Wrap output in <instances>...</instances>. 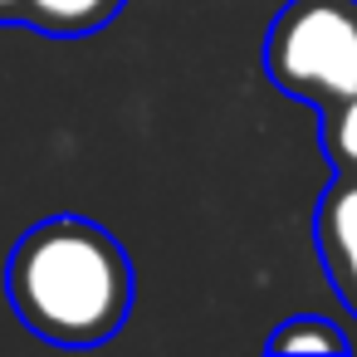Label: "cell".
<instances>
[{"label":"cell","instance_id":"obj_1","mask_svg":"<svg viewBox=\"0 0 357 357\" xmlns=\"http://www.w3.org/2000/svg\"><path fill=\"white\" fill-rule=\"evenodd\" d=\"M6 298L35 337L98 347L128 323L137 274L113 230L84 215H50L15 240L6 259Z\"/></svg>","mask_w":357,"mask_h":357},{"label":"cell","instance_id":"obj_5","mask_svg":"<svg viewBox=\"0 0 357 357\" xmlns=\"http://www.w3.org/2000/svg\"><path fill=\"white\" fill-rule=\"evenodd\" d=\"M269 352H357V342L347 337V333H337L328 318H318V313H298V318H284L274 333H269V342H264Z\"/></svg>","mask_w":357,"mask_h":357},{"label":"cell","instance_id":"obj_4","mask_svg":"<svg viewBox=\"0 0 357 357\" xmlns=\"http://www.w3.org/2000/svg\"><path fill=\"white\" fill-rule=\"evenodd\" d=\"M123 6L128 0H25L20 25H30L40 35H54V40H79V35H93V30L113 25Z\"/></svg>","mask_w":357,"mask_h":357},{"label":"cell","instance_id":"obj_3","mask_svg":"<svg viewBox=\"0 0 357 357\" xmlns=\"http://www.w3.org/2000/svg\"><path fill=\"white\" fill-rule=\"evenodd\" d=\"M313 245H318V259H323L337 298L357 318V176H337L318 196Z\"/></svg>","mask_w":357,"mask_h":357},{"label":"cell","instance_id":"obj_6","mask_svg":"<svg viewBox=\"0 0 357 357\" xmlns=\"http://www.w3.org/2000/svg\"><path fill=\"white\" fill-rule=\"evenodd\" d=\"M318 142H323V157L333 162L337 176H357V93L342 98L337 108L318 113Z\"/></svg>","mask_w":357,"mask_h":357},{"label":"cell","instance_id":"obj_7","mask_svg":"<svg viewBox=\"0 0 357 357\" xmlns=\"http://www.w3.org/2000/svg\"><path fill=\"white\" fill-rule=\"evenodd\" d=\"M25 20V0H0V25H20Z\"/></svg>","mask_w":357,"mask_h":357},{"label":"cell","instance_id":"obj_2","mask_svg":"<svg viewBox=\"0 0 357 357\" xmlns=\"http://www.w3.org/2000/svg\"><path fill=\"white\" fill-rule=\"evenodd\" d=\"M264 74L279 93L328 113L357 93V0H284L264 30Z\"/></svg>","mask_w":357,"mask_h":357}]
</instances>
